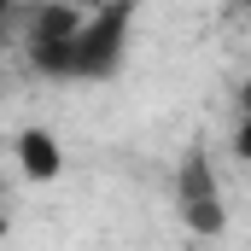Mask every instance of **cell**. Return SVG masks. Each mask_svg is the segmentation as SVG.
Segmentation results:
<instances>
[{
	"mask_svg": "<svg viewBox=\"0 0 251 251\" xmlns=\"http://www.w3.org/2000/svg\"><path fill=\"white\" fill-rule=\"evenodd\" d=\"M128 35H134V6H94L64 53L59 82H111L128 59Z\"/></svg>",
	"mask_w": 251,
	"mask_h": 251,
	"instance_id": "1",
	"label": "cell"
},
{
	"mask_svg": "<svg viewBox=\"0 0 251 251\" xmlns=\"http://www.w3.org/2000/svg\"><path fill=\"white\" fill-rule=\"evenodd\" d=\"M176 210L199 240H216L228 228V210H222V187H216V164L204 146H187L181 164H176Z\"/></svg>",
	"mask_w": 251,
	"mask_h": 251,
	"instance_id": "2",
	"label": "cell"
},
{
	"mask_svg": "<svg viewBox=\"0 0 251 251\" xmlns=\"http://www.w3.org/2000/svg\"><path fill=\"white\" fill-rule=\"evenodd\" d=\"M12 152H18V176L35 181V187H47V181H59V176H64V146L47 134V128H24Z\"/></svg>",
	"mask_w": 251,
	"mask_h": 251,
	"instance_id": "3",
	"label": "cell"
},
{
	"mask_svg": "<svg viewBox=\"0 0 251 251\" xmlns=\"http://www.w3.org/2000/svg\"><path fill=\"white\" fill-rule=\"evenodd\" d=\"M228 146H234V158L251 164V88L240 94V117H234V134H228Z\"/></svg>",
	"mask_w": 251,
	"mask_h": 251,
	"instance_id": "4",
	"label": "cell"
},
{
	"mask_svg": "<svg viewBox=\"0 0 251 251\" xmlns=\"http://www.w3.org/2000/svg\"><path fill=\"white\" fill-rule=\"evenodd\" d=\"M18 24H24V6H12V0H0V53L12 47V35H18Z\"/></svg>",
	"mask_w": 251,
	"mask_h": 251,
	"instance_id": "5",
	"label": "cell"
},
{
	"mask_svg": "<svg viewBox=\"0 0 251 251\" xmlns=\"http://www.w3.org/2000/svg\"><path fill=\"white\" fill-rule=\"evenodd\" d=\"M0 234H6V204H0Z\"/></svg>",
	"mask_w": 251,
	"mask_h": 251,
	"instance_id": "6",
	"label": "cell"
}]
</instances>
